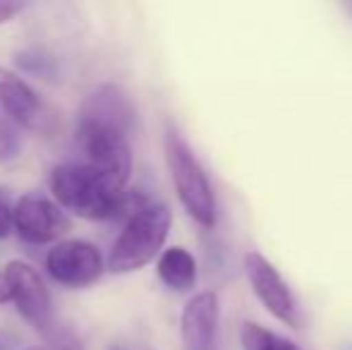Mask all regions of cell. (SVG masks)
<instances>
[{
    "mask_svg": "<svg viewBox=\"0 0 352 350\" xmlns=\"http://www.w3.org/2000/svg\"><path fill=\"white\" fill-rule=\"evenodd\" d=\"M51 190L60 201V209L89 221L130 219L148 204L146 197L137 195V190L113 185L87 164L56 166L51 171Z\"/></svg>",
    "mask_w": 352,
    "mask_h": 350,
    "instance_id": "cell-1",
    "label": "cell"
},
{
    "mask_svg": "<svg viewBox=\"0 0 352 350\" xmlns=\"http://www.w3.org/2000/svg\"><path fill=\"white\" fill-rule=\"evenodd\" d=\"M173 223V214L166 204H151L125 221L118 240L108 254V269L113 274H132L151 264L161 254Z\"/></svg>",
    "mask_w": 352,
    "mask_h": 350,
    "instance_id": "cell-2",
    "label": "cell"
},
{
    "mask_svg": "<svg viewBox=\"0 0 352 350\" xmlns=\"http://www.w3.org/2000/svg\"><path fill=\"white\" fill-rule=\"evenodd\" d=\"M166 161L185 211L201 228H213L216 226V197H213L211 182L197 156L192 154L190 144L182 140L175 127L166 130Z\"/></svg>",
    "mask_w": 352,
    "mask_h": 350,
    "instance_id": "cell-3",
    "label": "cell"
},
{
    "mask_svg": "<svg viewBox=\"0 0 352 350\" xmlns=\"http://www.w3.org/2000/svg\"><path fill=\"white\" fill-rule=\"evenodd\" d=\"M77 142L89 168L108 177L113 185L127 187L132 175V146L122 132L89 120H79Z\"/></svg>",
    "mask_w": 352,
    "mask_h": 350,
    "instance_id": "cell-4",
    "label": "cell"
},
{
    "mask_svg": "<svg viewBox=\"0 0 352 350\" xmlns=\"http://www.w3.org/2000/svg\"><path fill=\"white\" fill-rule=\"evenodd\" d=\"M0 108L17 127L51 135L58 127V113L12 70L0 67Z\"/></svg>",
    "mask_w": 352,
    "mask_h": 350,
    "instance_id": "cell-5",
    "label": "cell"
},
{
    "mask_svg": "<svg viewBox=\"0 0 352 350\" xmlns=\"http://www.w3.org/2000/svg\"><path fill=\"white\" fill-rule=\"evenodd\" d=\"M245 274H247V281H250L252 290H254V295L264 303V307L269 309L278 322L287 324V327H292V329H300V324H302L300 305H297V298L290 290V285H287L285 278L278 274V269H276L264 254L247 252Z\"/></svg>",
    "mask_w": 352,
    "mask_h": 350,
    "instance_id": "cell-6",
    "label": "cell"
},
{
    "mask_svg": "<svg viewBox=\"0 0 352 350\" xmlns=\"http://www.w3.org/2000/svg\"><path fill=\"white\" fill-rule=\"evenodd\" d=\"M3 274L10 283V293L19 317L32 324L36 331H48L53 324V300L41 274L22 259L8 262Z\"/></svg>",
    "mask_w": 352,
    "mask_h": 350,
    "instance_id": "cell-7",
    "label": "cell"
},
{
    "mask_svg": "<svg viewBox=\"0 0 352 350\" xmlns=\"http://www.w3.org/2000/svg\"><path fill=\"white\" fill-rule=\"evenodd\" d=\"M12 230L29 245H46L65 238L72 221L56 204L38 195H27L12 206Z\"/></svg>",
    "mask_w": 352,
    "mask_h": 350,
    "instance_id": "cell-8",
    "label": "cell"
},
{
    "mask_svg": "<svg viewBox=\"0 0 352 350\" xmlns=\"http://www.w3.org/2000/svg\"><path fill=\"white\" fill-rule=\"evenodd\" d=\"M46 271L67 288H87L103 274V257L87 240H60L46 254Z\"/></svg>",
    "mask_w": 352,
    "mask_h": 350,
    "instance_id": "cell-9",
    "label": "cell"
},
{
    "mask_svg": "<svg viewBox=\"0 0 352 350\" xmlns=\"http://www.w3.org/2000/svg\"><path fill=\"white\" fill-rule=\"evenodd\" d=\"M82 120L111 127L130 137L137 125V106L132 96L118 85L96 87L82 103Z\"/></svg>",
    "mask_w": 352,
    "mask_h": 350,
    "instance_id": "cell-10",
    "label": "cell"
},
{
    "mask_svg": "<svg viewBox=\"0 0 352 350\" xmlns=\"http://www.w3.org/2000/svg\"><path fill=\"white\" fill-rule=\"evenodd\" d=\"M218 319L221 305L213 290L190 298L180 317V336L185 350H218Z\"/></svg>",
    "mask_w": 352,
    "mask_h": 350,
    "instance_id": "cell-11",
    "label": "cell"
},
{
    "mask_svg": "<svg viewBox=\"0 0 352 350\" xmlns=\"http://www.w3.org/2000/svg\"><path fill=\"white\" fill-rule=\"evenodd\" d=\"M156 274L170 290L187 293L197 283V259L185 248H168L158 254Z\"/></svg>",
    "mask_w": 352,
    "mask_h": 350,
    "instance_id": "cell-12",
    "label": "cell"
},
{
    "mask_svg": "<svg viewBox=\"0 0 352 350\" xmlns=\"http://www.w3.org/2000/svg\"><path fill=\"white\" fill-rule=\"evenodd\" d=\"M240 346L242 350H302L290 338H283L269 329L259 327L254 322H245L240 329Z\"/></svg>",
    "mask_w": 352,
    "mask_h": 350,
    "instance_id": "cell-13",
    "label": "cell"
},
{
    "mask_svg": "<svg viewBox=\"0 0 352 350\" xmlns=\"http://www.w3.org/2000/svg\"><path fill=\"white\" fill-rule=\"evenodd\" d=\"M19 151H22L19 127L0 113V166H8L12 161H17Z\"/></svg>",
    "mask_w": 352,
    "mask_h": 350,
    "instance_id": "cell-14",
    "label": "cell"
},
{
    "mask_svg": "<svg viewBox=\"0 0 352 350\" xmlns=\"http://www.w3.org/2000/svg\"><path fill=\"white\" fill-rule=\"evenodd\" d=\"M10 230H12V204L0 192V238H8Z\"/></svg>",
    "mask_w": 352,
    "mask_h": 350,
    "instance_id": "cell-15",
    "label": "cell"
},
{
    "mask_svg": "<svg viewBox=\"0 0 352 350\" xmlns=\"http://www.w3.org/2000/svg\"><path fill=\"white\" fill-rule=\"evenodd\" d=\"M22 10H24V5L17 3V0H0V24L10 22V19L22 12Z\"/></svg>",
    "mask_w": 352,
    "mask_h": 350,
    "instance_id": "cell-16",
    "label": "cell"
},
{
    "mask_svg": "<svg viewBox=\"0 0 352 350\" xmlns=\"http://www.w3.org/2000/svg\"><path fill=\"white\" fill-rule=\"evenodd\" d=\"M10 300H12V293H10V283H8V278H5L3 271H0V305L10 303Z\"/></svg>",
    "mask_w": 352,
    "mask_h": 350,
    "instance_id": "cell-17",
    "label": "cell"
},
{
    "mask_svg": "<svg viewBox=\"0 0 352 350\" xmlns=\"http://www.w3.org/2000/svg\"><path fill=\"white\" fill-rule=\"evenodd\" d=\"M63 350H77V348H74V346H72V343H67V346H65V348H63Z\"/></svg>",
    "mask_w": 352,
    "mask_h": 350,
    "instance_id": "cell-18",
    "label": "cell"
},
{
    "mask_svg": "<svg viewBox=\"0 0 352 350\" xmlns=\"http://www.w3.org/2000/svg\"><path fill=\"white\" fill-rule=\"evenodd\" d=\"M27 350H43V348H27Z\"/></svg>",
    "mask_w": 352,
    "mask_h": 350,
    "instance_id": "cell-19",
    "label": "cell"
}]
</instances>
